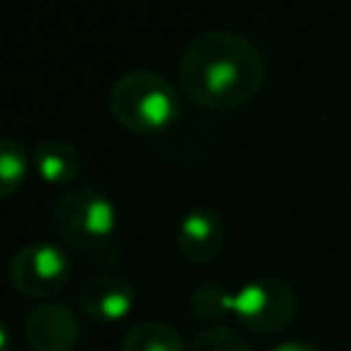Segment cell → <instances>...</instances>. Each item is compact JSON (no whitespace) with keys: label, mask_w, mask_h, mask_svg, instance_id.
Here are the masks:
<instances>
[{"label":"cell","mask_w":351,"mask_h":351,"mask_svg":"<svg viewBox=\"0 0 351 351\" xmlns=\"http://www.w3.org/2000/svg\"><path fill=\"white\" fill-rule=\"evenodd\" d=\"M184 93L203 110H236L250 104L266 82V60L258 44L233 30L197 33L178 58Z\"/></svg>","instance_id":"obj_1"},{"label":"cell","mask_w":351,"mask_h":351,"mask_svg":"<svg viewBox=\"0 0 351 351\" xmlns=\"http://www.w3.org/2000/svg\"><path fill=\"white\" fill-rule=\"evenodd\" d=\"M110 112L112 118L134 134L151 137L167 132L178 121V93L156 71L140 69L123 74L110 88Z\"/></svg>","instance_id":"obj_2"},{"label":"cell","mask_w":351,"mask_h":351,"mask_svg":"<svg viewBox=\"0 0 351 351\" xmlns=\"http://www.w3.org/2000/svg\"><path fill=\"white\" fill-rule=\"evenodd\" d=\"M118 214L112 200L96 186H74L63 192L52 208V228L66 247L99 255L112 244Z\"/></svg>","instance_id":"obj_3"},{"label":"cell","mask_w":351,"mask_h":351,"mask_svg":"<svg viewBox=\"0 0 351 351\" xmlns=\"http://www.w3.org/2000/svg\"><path fill=\"white\" fill-rule=\"evenodd\" d=\"M299 313L296 291L277 277H255L233 293L236 321L255 335H277L293 324Z\"/></svg>","instance_id":"obj_4"},{"label":"cell","mask_w":351,"mask_h":351,"mask_svg":"<svg viewBox=\"0 0 351 351\" xmlns=\"http://www.w3.org/2000/svg\"><path fill=\"white\" fill-rule=\"evenodd\" d=\"M71 261L63 247L52 241H27L8 261V282L27 299H47L66 288Z\"/></svg>","instance_id":"obj_5"},{"label":"cell","mask_w":351,"mask_h":351,"mask_svg":"<svg viewBox=\"0 0 351 351\" xmlns=\"http://www.w3.org/2000/svg\"><path fill=\"white\" fill-rule=\"evenodd\" d=\"M80 332L74 310L58 302H44L25 315V340L33 351H74Z\"/></svg>","instance_id":"obj_6"},{"label":"cell","mask_w":351,"mask_h":351,"mask_svg":"<svg viewBox=\"0 0 351 351\" xmlns=\"http://www.w3.org/2000/svg\"><path fill=\"white\" fill-rule=\"evenodd\" d=\"M137 291L121 274H96L80 288V307L96 324H118L134 310Z\"/></svg>","instance_id":"obj_7"},{"label":"cell","mask_w":351,"mask_h":351,"mask_svg":"<svg viewBox=\"0 0 351 351\" xmlns=\"http://www.w3.org/2000/svg\"><path fill=\"white\" fill-rule=\"evenodd\" d=\"M176 247L189 263H211L225 247V222L211 208H195L176 228Z\"/></svg>","instance_id":"obj_8"},{"label":"cell","mask_w":351,"mask_h":351,"mask_svg":"<svg viewBox=\"0 0 351 351\" xmlns=\"http://www.w3.org/2000/svg\"><path fill=\"white\" fill-rule=\"evenodd\" d=\"M33 167L41 176V181L55 184V186H66L71 181H77L82 176V154L77 151V145L66 143V140H38L33 148Z\"/></svg>","instance_id":"obj_9"},{"label":"cell","mask_w":351,"mask_h":351,"mask_svg":"<svg viewBox=\"0 0 351 351\" xmlns=\"http://www.w3.org/2000/svg\"><path fill=\"white\" fill-rule=\"evenodd\" d=\"M121 351H189V348L184 346V337L170 324L143 321L123 335Z\"/></svg>","instance_id":"obj_10"},{"label":"cell","mask_w":351,"mask_h":351,"mask_svg":"<svg viewBox=\"0 0 351 351\" xmlns=\"http://www.w3.org/2000/svg\"><path fill=\"white\" fill-rule=\"evenodd\" d=\"M27 148L11 134H0V200H8L27 178Z\"/></svg>","instance_id":"obj_11"},{"label":"cell","mask_w":351,"mask_h":351,"mask_svg":"<svg viewBox=\"0 0 351 351\" xmlns=\"http://www.w3.org/2000/svg\"><path fill=\"white\" fill-rule=\"evenodd\" d=\"M189 307L200 321L217 324V321L233 315V293L222 282H203L192 291Z\"/></svg>","instance_id":"obj_12"},{"label":"cell","mask_w":351,"mask_h":351,"mask_svg":"<svg viewBox=\"0 0 351 351\" xmlns=\"http://www.w3.org/2000/svg\"><path fill=\"white\" fill-rule=\"evenodd\" d=\"M189 351H252V348L236 329H230V326H208L192 340Z\"/></svg>","instance_id":"obj_13"},{"label":"cell","mask_w":351,"mask_h":351,"mask_svg":"<svg viewBox=\"0 0 351 351\" xmlns=\"http://www.w3.org/2000/svg\"><path fill=\"white\" fill-rule=\"evenodd\" d=\"M271 351H321V348L313 346V343H307V340H288V343L274 346Z\"/></svg>","instance_id":"obj_14"},{"label":"cell","mask_w":351,"mask_h":351,"mask_svg":"<svg viewBox=\"0 0 351 351\" xmlns=\"http://www.w3.org/2000/svg\"><path fill=\"white\" fill-rule=\"evenodd\" d=\"M8 346H11V332H8L5 321L0 318V351H8Z\"/></svg>","instance_id":"obj_15"}]
</instances>
